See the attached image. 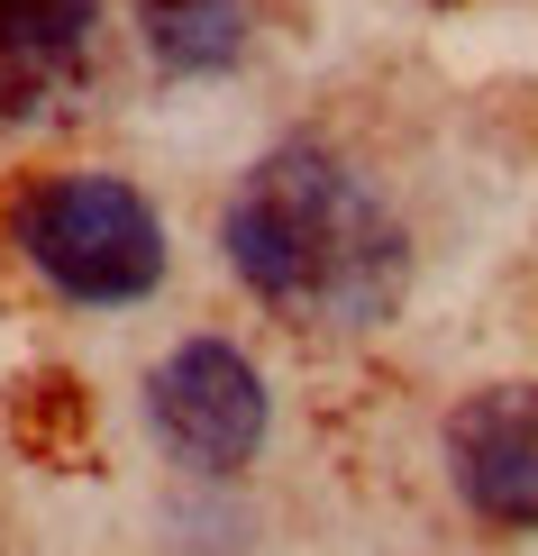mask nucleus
Returning a JSON list of instances; mask_svg holds the SVG:
<instances>
[{
    "instance_id": "nucleus-1",
    "label": "nucleus",
    "mask_w": 538,
    "mask_h": 556,
    "mask_svg": "<svg viewBox=\"0 0 538 556\" xmlns=\"http://www.w3.org/2000/svg\"><path fill=\"white\" fill-rule=\"evenodd\" d=\"M220 256L274 319L329 329V338L392 319L411 283V238L392 219V201L374 192L365 165H347L320 137L265 147L238 174V192L220 211Z\"/></svg>"
},
{
    "instance_id": "nucleus-2",
    "label": "nucleus",
    "mask_w": 538,
    "mask_h": 556,
    "mask_svg": "<svg viewBox=\"0 0 538 556\" xmlns=\"http://www.w3.org/2000/svg\"><path fill=\"white\" fill-rule=\"evenodd\" d=\"M10 247L55 301L128 311L165 283V219L110 165H55L10 201Z\"/></svg>"
},
{
    "instance_id": "nucleus-3",
    "label": "nucleus",
    "mask_w": 538,
    "mask_h": 556,
    "mask_svg": "<svg viewBox=\"0 0 538 556\" xmlns=\"http://www.w3.org/2000/svg\"><path fill=\"white\" fill-rule=\"evenodd\" d=\"M147 438L155 456L201 483H228L265 456V429H274V392H265V365L247 356L238 338H174L165 356L147 365Z\"/></svg>"
},
{
    "instance_id": "nucleus-4",
    "label": "nucleus",
    "mask_w": 538,
    "mask_h": 556,
    "mask_svg": "<svg viewBox=\"0 0 538 556\" xmlns=\"http://www.w3.org/2000/svg\"><path fill=\"white\" fill-rule=\"evenodd\" d=\"M448 483L484 529H538V383H484L448 410Z\"/></svg>"
},
{
    "instance_id": "nucleus-5",
    "label": "nucleus",
    "mask_w": 538,
    "mask_h": 556,
    "mask_svg": "<svg viewBox=\"0 0 538 556\" xmlns=\"http://www.w3.org/2000/svg\"><path fill=\"white\" fill-rule=\"evenodd\" d=\"M137 46H147L155 74L210 83V74H228V64H247L255 0H147V10H137Z\"/></svg>"
},
{
    "instance_id": "nucleus-6",
    "label": "nucleus",
    "mask_w": 538,
    "mask_h": 556,
    "mask_svg": "<svg viewBox=\"0 0 538 556\" xmlns=\"http://www.w3.org/2000/svg\"><path fill=\"white\" fill-rule=\"evenodd\" d=\"M91 28H101V0H0V91L37 101L83 64Z\"/></svg>"
}]
</instances>
